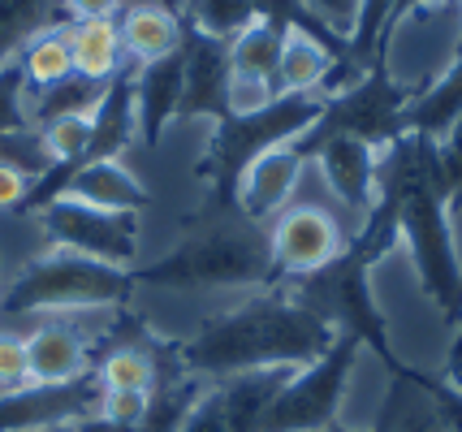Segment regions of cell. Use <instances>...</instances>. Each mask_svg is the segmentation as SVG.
<instances>
[{"instance_id":"5","label":"cell","mask_w":462,"mask_h":432,"mask_svg":"<svg viewBox=\"0 0 462 432\" xmlns=\"http://www.w3.org/2000/svg\"><path fill=\"white\" fill-rule=\"evenodd\" d=\"M363 342L355 333H342L316 363H307L290 376V385L277 393L273 411L263 419V432H328L342 424L346 390L355 381V363Z\"/></svg>"},{"instance_id":"22","label":"cell","mask_w":462,"mask_h":432,"mask_svg":"<svg viewBox=\"0 0 462 432\" xmlns=\"http://www.w3.org/2000/svg\"><path fill=\"white\" fill-rule=\"evenodd\" d=\"M65 22L60 0H0V69L14 65L26 43Z\"/></svg>"},{"instance_id":"11","label":"cell","mask_w":462,"mask_h":432,"mask_svg":"<svg viewBox=\"0 0 462 432\" xmlns=\"http://www.w3.org/2000/svg\"><path fill=\"white\" fill-rule=\"evenodd\" d=\"M22 333H26L31 385H69V381L91 376V333L82 325V316L31 320L22 325Z\"/></svg>"},{"instance_id":"24","label":"cell","mask_w":462,"mask_h":432,"mask_svg":"<svg viewBox=\"0 0 462 432\" xmlns=\"http://www.w3.org/2000/svg\"><path fill=\"white\" fill-rule=\"evenodd\" d=\"M35 134L52 169H79L82 161H91V143H96L91 113H65L57 122H43Z\"/></svg>"},{"instance_id":"33","label":"cell","mask_w":462,"mask_h":432,"mask_svg":"<svg viewBox=\"0 0 462 432\" xmlns=\"http://www.w3.org/2000/svg\"><path fill=\"white\" fill-rule=\"evenodd\" d=\"M445 381H454V385L462 381V325L454 329V346L445 354Z\"/></svg>"},{"instance_id":"19","label":"cell","mask_w":462,"mask_h":432,"mask_svg":"<svg viewBox=\"0 0 462 432\" xmlns=\"http://www.w3.org/2000/svg\"><path fill=\"white\" fill-rule=\"evenodd\" d=\"M181 26L199 40H212L229 48L242 31H251L260 18H268L255 0H173Z\"/></svg>"},{"instance_id":"1","label":"cell","mask_w":462,"mask_h":432,"mask_svg":"<svg viewBox=\"0 0 462 432\" xmlns=\"http://www.w3.org/2000/svg\"><path fill=\"white\" fill-rule=\"evenodd\" d=\"M342 337V329L316 311L294 286L251 290L242 303L208 316L190 337L169 346L173 368L203 385L260 368H307Z\"/></svg>"},{"instance_id":"3","label":"cell","mask_w":462,"mask_h":432,"mask_svg":"<svg viewBox=\"0 0 462 432\" xmlns=\"http://www.w3.org/2000/svg\"><path fill=\"white\" fill-rule=\"evenodd\" d=\"M134 290H263L277 286V272L268 260L263 225L246 221L238 207H212L199 212L195 225L181 229L178 247L161 255L156 264H139L130 272Z\"/></svg>"},{"instance_id":"9","label":"cell","mask_w":462,"mask_h":432,"mask_svg":"<svg viewBox=\"0 0 462 432\" xmlns=\"http://www.w3.org/2000/svg\"><path fill=\"white\" fill-rule=\"evenodd\" d=\"M100 385L96 376H82L69 385H26L0 393V432H60L96 419Z\"/></svg>"},{"instance_id":"13","label":"cell","mask_w":462,"mask_h":432,"mask_svg":"<svg viewBox=\"0 0 462 432\" xmlns=\"http://www.w3.org/2000/svg\"><path fill=\"white\" fill-rule=\"evenodd\" d=\"M117 31L130 65L164 61L186 48V26L178 9H169L164 0H125V9L117 14Z\"/></svg>"},{"instance_id":"27","label":"cell","mask_w":462,"mask_h":432,"mask_svg":"<svg viewBox=\"0 0 462 432\" xmlns=\"http://www.w3.org/2000/svg\"><path fill=\"white\" fill-rule=\"evenodd\" d=\"M31 385L26 363V333L18 325H0V393H14Z\"/></svg>"},{"instance_id":"14","label":"cell","mask_w":462,"mask_h":432,"mask_svg":"<svg viewBox=\"0 0 462 432\" xmlns=\"http://www.w3.org/2000/svg\"><path fill=\"white\" fill-rule=\"evenodd\" d=\"M181 83L186 57H164L152 65H134V113H139V147H156L164 130L181 117Z\"/></svg>"},{"instance_id":"12","label":"cell","mask_w":462,"mask_h":432,"mask_svg":"<svg viewBox=\"0 0 462 432\" xmlns=\"http://www.w3.org/2000/svg\"><path fill=\"white\" fill-rule=\"evenodd\" d=\"M65 199L104 207V212H130L139 216L152 207V190L125 161H82L65 182H60Z\"/></svg>"},{"instance_id":"30","label":"cell","mask_w":462,"mask_h":432,"mask_svg":"<svg viewBox=\"0 0 462 432\" xmlns=\"http://www.w3.org/2000/svg\"><path fill=\"white\" fill-rule=\"evenodd\" d=\"M35 182H40V173H31L18 161H0V216L22 212L26 199H31V190H35Z\"/></svg>"},{"instance_id":"34","label":"cell","mask_w":462,"mask_h":432,"mask_svg":"<svg viewBox=\"0 0 462 432\" xmlns=\"http://www.w3.org/2000/svg\"><path fill=\"white\" fill-rule=\"evenodd\" d=\"M328 432H376V428H359V424H333Z\"/></svg>"},{"instance_id":"20","label":"cell","mask_w":462,"mask_h":432,"mask_svg":"<svg viewBox=\"0 0 462 432\" xmlns=\"http://www.w3.org/2000/svg\"><path fill=\"white\" fill-rule=\"evenodd\" d=\"M96 385L104 393H152L164 381L161 359L147 342H117L100 354V363L91 368Z\"/></svg>"},{"instance_id":"29","label":"cell","mask_w":462,"mask_h":432,"mask_svg":"<svg viewBox=\"0 0 462 432\" xmlns=\"http://www.w3.org/2000/svg\"><path fill=\"white\" fill-rule=\"evenodd\" d=\"M31 117H26V87H22L18 69L5 65L0 69V134H26Z\"/></svg>"},{"instance_id":"28","label":"cell","mask_w":462,"mask_h":432,"mask_svg":"<svg viewBox=\"0 0 462 432\" xmlns=\"http://www.w3.org/2000/svg\"><path fill=\"white\" fill-rule=\"evenodd\" d=\"M437 182H441V195H445V204H449V212L462 207V117L437 143Z\"/></svg>"},{"instance_id":"25","label":"cell","mask_w":462,"mask_h":432,"mask_svg":"<svg viewBox=\"0 0 462 432\" xmlns=\"http://www.w3.org/2000/svg\"><path fill=\"white\" fill-rule=\"evenodd\" d=\"M302 9V18L311 26H320L328 40H337L350 48V40L359 35L363 22V0H294Z\"/></svg>"},{"instance_id":"23","label":"cell","mask_w":462,"mask_h":432,"mask_svg":"<svg viewBox=\"0 0 462 432\" xmlns=\"http://www.w3.org/2000/svg\"><path fill=\"white\" fill-rule=\"evenodd\" d=\"M285 26L294 22L282 18H260L251 31H242L238 40L225 48V61H229V74H251V78H273L277 74V57H282V40Z\"/></svg>"},{"instance_id":"8","label":"cell","mask_w":462,"mask_h":432,"mask_svg":"<svg viewBox=\"0 0 462 432\" xmlns=\"http://www.w3.org/2000/svg\"><path fill=\"white\" fill-rule=\"evenodd\" d=\"M302 147H307L311 165L320 169V178L333 190V199L363 225L372 216V207L381 204L384 152L372 147L367 139H355V134H328L320 143H302Z\"/></svg>"},{"instance_id":"4","label":"cell","mask_w":462,"mask_h":432,"mask_svg":"<svg viewBox=\"0 0 462 432\" xmlns=\"http://www.w3.org/2000/svg\"><path fill=\"white\" fill-rule=\"evenodd\" d=\"M134 281L130 272L87 260L74 251L43 247L40 255L22 260L0 286V325H31L48 316H91L117 311L130 303Z\"/></svg>"},{"instance_id":"17","label":"cell","mask_w":462,"mask_h":432,"mask_svg":"<svg viewBox=\"0 0 462 432\" xmlns=\"http://www.w3.org/2000/svg\"><path fill=\"white\" fill-rule=\"evenodd\" d=\"M462 117V52L445 65L432 83L423 87L415 100L406 104L402 130L406 134H420V139H432L441 143L445 134L454 130V122Z\"/></svg>"},{"instance_id":"32","label":"cell","mask_w":462,"mask_h":432,"mask_svg":"<svg viewBox=\"0 0 462 432\" xmlns=\"http://www.w3.org/2000/svg\"><path fill=\"white\" fill-rule=\"evenodd\" d=\"M69 22H91V18H117L125 0H60Z\"/></svg>"},{"instance_id":"10","label":"cell","mask_w":462,"mask_h":432,"mask_svg":"<svg viewBox=\"0 0 462 432\" xmlns=\"http://www.w3.org/2000/svg\"><path fill=\"white\" fill-rule=\"evenodd\" d=\"M307 169H311V156H307V147L299 143H277L260 152L251 165L238 173V182H234V207H238L246 221H255V225H268L277 212L299 199L302 182H307Z\"/></svg>"},{"instance_id":"6","label":"cell","mask_w":462,"mask_h":432,"mask_svg":"<svg viewBox=\"0 0 462 432\" xmlns=\"http://www.w3.org/2000/svg\"><path fill=\"white\" fill-rule=\"evenodd\" d=\"M43 247L57 251H74L87 260H100L108 268L121 272H134L143 255V221L130 212H104V207L79 204V199H65L57 195L52 204H43L35 216Z\"/></svg>"},{"instance_id":"26","label":"cell","mask_w":462,"mask_h":432,"mask_svg":"<svg viewBox=\"0 0 462 432\" xmlns=\"http://www.w3.org/2000/svg\"><path fill=\"white\" fill-rule=\"evenodd\" d=\"M277 100L273 78H251V74H229L225 78V117H255Z\"/></svg>"},{"instance_id":"31","label":"cell","mask_w":462,"mask_h":432,"mask_svg":"<svg viewBox=\"0 0 462 432\" xmlns=\"http://www.w3.org/2000/svg\"><path fill=\"white\" fill-rule=\"evenodd\" d=\"M178 432H229L225 407H221V390H217V385H203L199 398H195V407L186 411Z\"/></svg>"},{"instance_id":"21","label":"cell","mask_w":462,"mask_h":432,"mask_svg":"<svg viewBox=\"0 0 462 432\" xmlns=\"http://www.w3.org/2000/svg\"><path fill=\"white\" fill-rule=\"evenodd\" d=\"M14 69H18L26 96H35V91H48V87L65 83V78L74 74V57H69V35H65V22L26 43L18 57H14Z\"/></svg>"},{"instance_id":"36","label":"cell","mask_w":462,"mask_h":432,"mask_svg":"<svg viewBox=\"0 0 462 432\" xmlns=\"http://www.w3.org/2000/svg\"><path fill=\"white\" fill-rule=\"evenodd\" d=\"M458 390H462V381H458Z\"/></svg>"},{"instance_id":"15","label":"cell","mask_w":462,"mask_h":432,"mask_svg":"<svg viewBox=\"0 0 462 432\" xmlns=\"http://www.w3.org/2000/svg\"><path fill=\"white\" fill-rule=\"evenodd\" d=\"M337 61H346V52H337L328 40H320L307 26H285L282 57H277V74L273 87L277 96H316L320 100L328 74L337 69Z\"/></svg>"},{"instance_id":"2","label":"cell","mask_w":462,"mask_h":432,"mask_svg":"<svg viewBox=\"0 0 462 432\" xmlns=\"http://www.w3.org/2000/svg\"><path fill=\"white\" fill-rule=\"evenodd\" d=\"M381 195L393 204L398 243H406L411 264L423 294L437 303L449 329L462 325V255L454 243L449 204L437 182V143L420 134H402L384 147L381 161Z\"/></svg>"},{"instance_id":"35","label":"cell","mask_w":462,"mask_h":432,"mask_svg":"<svg viewBox=\"0 0 462 432\" xmlns=\"http://www.w3.org/2000/svg\"><path fill=\"white\" fill-rule=\"evenodd\" d=\"M0 286H5V277H0Z\"/></svg>"},{"instance_id":"18","label":"cell","mask_w":462,"mask_h":432,"mask_svg":"<svg viewBox=\"0 0 462 432\" xmlns=\"http://www.w3.org/2000/svg\"><path fill=\"white\" fill-rule=\"evenodd\" d=\"M69 57H74V74L91 78V83H113L125 69V48H121L117 18H91V22H69Z\"/></svg>"},{"instance_id":"7","label":"cell","mask_w":462,"mask_h":432,"mask_svg":"<svg viewBox=\"0 0 462 432\" xmlns=\"http://www.w3.org/2000/svg\"><path fill=\"white\" fill-rule=\"evenodd\" d=\"M263 238H268V260L277 272V286H302L350 251L346 225L320 199H294L263 225Z\"/></svg>"},{"instance_id":"16","label":"cell","mask_w":462,"mask_h":432,"mask_svg":"<svg viewBox=\"0 0 462 432\" xmlns=\"http://www.w3.org/2000/svg\"><path fill=\"white\" fill-rule=\"evenodd\" d=\"M186 83H181V117H203V122H225V78L229 61L225 48L212 40H199L186 31Z\"/></svg>"}]
</instances>
